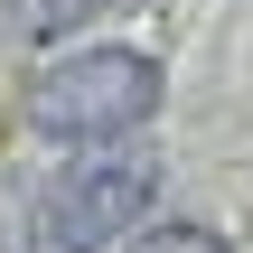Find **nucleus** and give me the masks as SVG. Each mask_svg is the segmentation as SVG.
Here are the masks:
<instances>
[{"label":"nucleus","instance_id":"1","mask_svg":"<svg viewBox=\"0 0 253 253\" xmlns=\"http://www.w3.org/2000/svg\"><path fill=\"white\" fill-rule=\"evenodd\" d=\"M160 113V66L141 47H66L56 66H38L19 122L38 141H66V150H94V141H122Z\"/></svg>","mask_w":253,"mask_h":253},{"label":"nucleus","instance_id":"2","mask_svg":"<svg viewBox=\"0 0 253 253\" xmlns=\"http://www.w3.org/2000/svg\"><path fill=\"white\" fill-rule=\"evenodd\" d=\"M150 197H160L150 141L66 150V169L38 188V253H103L113 235H131V216H150Z\"/></svg>","mask_w":253,"mask_h":253},{"label":"nucleus","instance_id":"3","mask_svg":"<svg viewBox=\"0 0 253 253\" xmlns=\"http://www.w3.org/2000/svg\"><path fill=\"white\" fill-rule=\"evenodd\" d=\"M0 9H9L19 38H66V28H84L103 0H0Z\"/></svg>","mask_w":253,"mask_h":253},{"label":"nucleus","instance_id":"4","mask_svg":"<svg viewBox=\"0 0 253 253\" xmlns=\"http://www.w3.org/2000/svg\"><path fill=\"white\" fill-rule=\"evenodd\" d=\"M131 253H235L216 225H150V235H131Z\"/></svg>","mask_w":253,"mask_h":253}]
</instances>
